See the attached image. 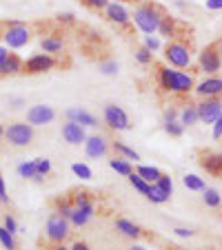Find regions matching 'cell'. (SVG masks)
I'll return each mask as SVG.
<instances>
[{
  "label": "cell",
  "instance_id": "1",
  "mask_svg": "<svg viewBox=\"0 0 222 250\" xmlns=\"http://www.w3.org/2000/svg\"><path fill=\"white\" fill-rule=\"evenodd\" d=\"M158 84H160L162 91L175 93V95H187L196 89V80L191 73L175 71L171 66H160L158 69Z\"/></svg>",
  "mask_w": 222,
  "mask_h": 250
},
{
  "label": "cell",
  "instance_id": "2",
  "mask_svg": "<svg viewBox=\"0 0 222 250\" xmlns=\"http://www.w3.org/2000/svg\"><path fill=\"white\" fill-rule=\"evenodd\" d=\"M131 18L142 33L151 36V33H156L158 27H160L162 18H165V11H162V7L156 5V2H145V5H138L136 9H133Z\"/></svg>",
  "mask_w": 222,
  "mask_h": 250
},
{
  "label": "cell",
  "instance_id": "3",
  "mask_svg": "<svg viewBox=\"0 0 222 250\" xmlns=\"http://www.w3.org/2000/svg\"><path fill=\"white\" fill-rule=\"evenodd\" d=\"M71 202H74V212H71V217H69V224H74V226H78V228L89 224L96 212V204H94V199L89 197V193L80 190V193H76L71 197Z\"/></svg>",
  "mask_w": 222,
  "mask_h": 250
},
{
  "label": "cell",
  "instance_id": "4",
  "mask_svg": "<svg viewBox=\"0 0 222 250\" xmlns=\"http://www.w3.org/2000/svg\"><path fill=\"white\" fill-rule=\"evenodd\" d=\"M165 60L173 69H187L191 64V49L182 40H171L165 47Z\"/></svg>",
  "mask_w": 222,
  "mask_h": 250
},
{
  "label": "cell",
  "instance_id": "5",
  "mask_svg": "<svg viewBox=\"0 0 222 250\" xmlns=\"http://www.w3.org/2000/svg\"><path fill=\"white\" fill-rule=\"evenodd\" d=\"M69 219L62 217L60 212H51L47 217V224H45V235L51 244H62V241L69 237Z\"/></svg>",
  "mask_w": 222,
  "mask_h": 250
},
{
  "label": "cell",
  "instance_id": "6",
  "mask_svg": "<svg viewBox=\"0 0 222 250\" xmlns=\"http://www.w3.org/2000/svg\"><path fill=\"white\" fill-rule=\"evenodd\" d=\"M5 137L11 146H16V148L29 146L33 140V126L29 122H11L5 128Z\"/></svg>",
  "mask_w": 222,
  "mask_h": 250
},
{
  "label": "cell",
  "instance_id": "7",
  "mask_svg": "<svg viewBox=\"0 0 222 250\" xmlns=\"http://www.w3.org/2000/svg\"><path fill=\"white\" fill-rule=\"evenodd\" d=\"M2 40H5L7 49H20L25 44H29L31 40V29L23 22H9L2 33Z\"/></svg>",
  "mask_w": 222,
  "mask_h": 250
},
{
  "label": "cell",
  "instance_id": "8",
  "mask_svg": "<svg viewBox=\"0 0 222 250\" xmlns=\"http://www.w3.org/2000/svg\"><path fill=\"white\" fill-rule=\"evenodd\" d=\"M198 64H200V71H202V73L216 76L222 66L220 44H209V47H204L202 53H200V58H198Z\"/></svg>",
  "mask_w": 222,
  "mask_h": 250
},
{
  "label": "cell",
  "instance_id": "9",
  "mask_svg": "<svg viewBox=\"0 0 222 250\" xmlns=\"http://www.w3.org/2000/svg\"><path fill=\"white\" fill-rule=\"evenodd\" d=\"M104 124L114 131H129L131 122H129V115L124 113V109L116 106V104H107L104 106Z\"/></svg>",
  "mask_w": 222,
  "mask_h": 250
},
{
  "label": "cell",
  "instance_id": "10",
  "mask_svg": "<svg viewBox=\"0 0 222 250\" xmlns=\"http://www.w3.org/2000/svg\"><path fill=\"white\" fill-rule=\"evenodd\" d=\"M196 106H198L200 122H204V124H213L222 115V100L220 98H202V102L196 104Z\"/></svg>",
  "mask_w": 222,
  "mask_h": 250
},
{
  "label": "cell",
  "instance_id": "11",
  "mask_svg": "<svg viewBox=\"0 0 222 250\" xmlns=\"http://www.w3.org/2000/svg\"><path fill=\"white\" fill-rule=\"evenodd\" d=\"M56 66V58L49 56V53H38V56H31L25 62L23 73L29 76H36V73H45V71H51Z\"/></svg>",
  "mask_w": 222,
  "mask_h": 250
},
{
  "label": "cell",
  "instance_id": "12",
  "mask_svg": "<svg viewBox=\"0 0 222 250\" xmlns=\"http://www.w3.org/2000/svg\"><path fill=\"white\" fill-rule=\"evenodd\" d=\"M109 148H111V142H109L104 135H87V140H85L87 157L100 160V157H104L109 153Z\"/></svg>",
  "mask_w": 222,
  "mask_h": 250
},
{
  "label": "cell",
  "instance_id": "13",
  "mask_svg": "<svg viewBox=\"0 0 222 250\" xmlns=\"http://www.w3.org/2000/svg\"><path fill=\"white\" fill-rule=\"evenodd\" d=\"M53 118H56V111L47 104H36L27 111V122L31 126H45V124L53 122Z\"/></svg>",
  "mask_w": 222,
  "mask_h": 250
},
{
  "label": "cell",
  "instance_id": "14",
  "mask_svg": "<svg viewBox=\"0 0 222 250\" xmlns=\"http://www.w3.org/2000/svg\"><path fill=\"white\" fill-rule=\"evenodd\" d=\"M60 133H62V140H65L67 144H71V146L85 144V140H87L85 126H82V124H78V122H71V120H67V122L62 124Z\"/></svg>",
  "mask_w": 222,
  "mask_h": 250
},
{
  "label": "cell",
  "instance_id": "15",
  "mask_svg": "<svg viewBox=\"0 0 222 250\" xmlns=\"http://www.w3.org/2000/svg\"><path fill=\"white\" fill-rule=\"evenodd\" d=\"M104 18H107L109 22H114L116 27H129V22H131V14H129L120 2H109V5L104 7Z\"/></svg>",
  "mask_w": 222,
  "mask_h": 250
},
{
  "label": "cell",
  "instance_id": "16",
  "mask_svg": "<svg viewBox=\"0 0 222 250\" xmlns=\"http://www.w3.org/2000/svg\"><path fill=\"white\" fill-rule=\"evenodd\" d=\"M194 91L200 95V98H220L222 95V78H218V76L207 78V80H202L200 84H196Z\"/></svg>",
  "mask_w": 222,
  "mask_h": 250
},
{
  "label": "cell",
  "instance_id": "17",
  "mask_svg": "<svg viewBox=\"0 0 222 250\" xmlns=\"http://www.w3.org/2000/svg\"><path fill=\"white\" fill-rule=\"evenodd\" d=\"M67 120H71V122H78V124H82V126H98V120H96V115H91L89 111H85L80 106V109H69L67 111Z\"/></svg>",
  "mask_w": 222,
  "mask_h": 250
},
{
  "label": "cell",
  "instance_id": "18",
  "mask_svg": "<svg viewBox=\"0 0 222 250\" xmlns=\"http://www.w3.org/2000/svg\"><path fill=\"white\" fill-rule=\"evenodd\" d=\"M202 168L211 175H222V153H204L200 160Z\"/></svg>",
  "mask_w": 222,
  "mask_h": 250
},
{
  "label": "cell",
  "instance_id": "19",
  "mask_svg": "<svg viewBox=\"0 0 222 250\" xmlns=\"http://www.w3.org/2000/svg\"><path fill=\"white\" fill-rule=\"evenodd\" d=\"M23 69H25V62L16 53H9V58L0 66V76H18V73H23Z\"/></svg>",
  "mask_w": 222,
  "mask_h": 250
},
{
  "label": "cell",
  "instance_id": "20",
  "mask_svg": "<svg viewBox=\"0 0 222 250\" xmlns=\"http://www.w3.org/2000/svg\"><path fill=\"white\" fill-rule=\"evenodd\" d=\"M116 230H120L124 237H129V239H138V237H142V228L138 226V224L124 219V217L116 219Z\"/></svg>",
  "mask_w": 222,
  "mask_h": 250
},
{
  "label": "cell",
  "instance_id": "21",
  "mask_svg": "<svg viewBox=\"0 0 222 250\" xmlns=\"http://www.w3.org/2000/svg\"><path fill=\"white\" fill-rule=\"evenodd\" d=\"M40 47H43L45 53L53 56V53H58V51H62V49H65V40L58 38V36H47V38L40 40Z\"/></svg>",
  "mask_w": 222,
  "mask_h": 250
},
{
  "label": "cell",
  "instance_id": "22",
  "mask_svg": "<svg viewBox=\"0 0 222 250\" xmlns=\"http://www.w3.org/2000/svg\"><path fill=\"white\" fill-rule=\"evenodd\" d=\"M180 122L184 126H194V124L200 122V115H198V106L196 104H187L182 111H180Z\"/></svg>",
  "mask_w": 222,
  "mask_h": 250
},
{
  "label": "cell",
  "instance_id": "23",
  "mask_svg": "<svg viewBox=\"0 0 222 250\" xmlns=\"http://www.w3.org/2000/svg\"><path fill=\"white\" fill-rule=\"evenodd\" d=\"M109 166H111L116 173L124 175V177H129V175L133 173V166L129 164V160H124V157H111V160H109Z\"/></svg>",
  "mask_w": 222,
  "mask_h": 250
},
{
  "label": "cell",
  "instance_id": "24",
  "mask_svg": "<svg viewBox=\"0 0 222 250\" xmlns=\"http://www.w3.org/2000/svg\"><path fill=\"white\" fill-rule=\"evenodd\" d=\"M18 175H20V177H25V180H36V182H40L38 170H36V162H33V160L18 164Z\"/></svg>",
  "mask_w": 222,
  "mask_h": 250
},
{
  "label": "cell",
  "instance_id": "25",
  "mask_svg": "<svg viewBox=\"0 0 222 250\" xmlns=\"http://www.w3.org/2000/svg\"><path fill=\"white\" fill-rule=\"evenodd\" d=\"M136 173L140 175L142 180H147V182H149V184H156V182L160 180V175H162L160 170L156 168V166H145V164H142V166H138V170H136Z\"/></svg>",
  "mask_w": 222,
  "mask_h": 250
},
{
  "label": "cell",
  "instance_id": "26",
  "mask_svg": "<svg viewBox=\"0 0 222 250\" xmlns=\"http://www.w3.org/2000/svg\"><path fill=\"white\" fill-rule=\"evenodd\" d=\"M175 27H178V22H175V18H171V16L165 14V18H162L160 27H158V31H160V36H165V38H173L175 36Z\"/></svg>",
  "mask_w": 222,
  "mask_h": 250
},
{
  "label": "cell",
  "instance_id": "27",
  "mask_svg": "<svg viewBox=\"0 0 222 250\" xmlns=\"http://www.w3.org/2000/svg\"><path fill=\"white\" fill-rule=\"evenodd\" d=\"M111 148H114L116 153H120V155H123L124 160H133V162L140 160V155H138V153L133 151L131 146H127L124 142H111Z\"/></svg>",
  "mask_w": 222,
  "mask_h": 250
},
{
  "label": "cell",
  "instance_id": "28",
  "mask_svg": "<svg viewBox=\"0 0 222 250\" xmlns=\"http://www.w3.org/2000/svg\"><path fill=\"white\" fill-rule=\"evenodd\" d=\"M182 182H184V186L189 190H196V193H202L207 186H204V180L202 177H198V175H194V173H189V175H184L182 177Z\"/></svg>",
  "mask_w": 222,
  "mask_h": 250
},
{
  "label": "cell",
  "instance_id": "29",
  "mask_svg": "<svg viewBox=\"0 0 222 250\" xmlns=\"http://www.w3.org/2000/svg\"><path fill=\"white\" fill-rule=\"evenodd\" d=\"M145 197L149 199V202H153V204H165L167 199H169V195H167L158 184H151L149 186V193H147Z\"/></svg>",
  "mask_w": 222,
  "mask_h": 250
},
{
  "label": "cell",
  "instance_id": "30",
  "mask_svg": "<svg viewBox=\"0 0 222 250\" xmlns=\"http://www.w3.org/2000/svg\"><path fill=\"white\" fill-rule=\"evenodd\" d=\"M127 180L131 182V186L138 190V193H142V195H147V193H149V186H151V184H149V182H147V180H142V177H140V175H138V173H131V175H129V177H127Z\"/></svg>",
  "mask_w": 222,
  "mask_h": 250
},
{
  "label": "cell",
  "instance_id": "31",
  "mask_svg": "<svg viewBox=\"0 0 222 250\" xmlns=\"http://www.w3.org/2000/svg\"><path fill=\"white\" fill-rule=\"evenodd\" d=\"M202 199H204V204H207L209 208H218L222 204V197L218 195V190H213V188H204L202 190Z\"/></svg>",
  "mask_w": 222,
  "mask_h": 250
},
{
  "label": "cell",
  "instance_id": "32",
  "mask_svg": "<svg viewBox=\"0 0 222 250\" xmlns=\"http://www.w3.org/2000/svg\"><path fill=\"white\" fill-rule=\"evenodd\" d=\"M165 131L171 137H180L184 133V124L180 120H169V122H165Z\"/></svg>",
  "mask_w": 222,
  "mask_h": 250
},
{
  "label": "cell",
  "instance_id": "33",
  "mask_svg": "<svg viewBox=\"0 0 222 250\" xmlns=\"http://www.w3.org/2000/svg\"><path fill=\"white\" fill-rule=\"evenodd\" d=\"M36 170H38V177L43 180V177H47L49 173H51V162L47 160V157H36Z\"/></svg>",
  "mask_w": 222,
  "mask_h": 250
},
{
  "label": "cell",
  "instance_id": "34",
  "mask_svg": "<svg viewBox=\"0 0 222 250\" xmlns=\"http://www.w3.org/2000/svg\"><path fill=\"white\" fill-rule=\"evenodd\" d=\"M0 244L5 246L7 250H16V239H14V232H9L5 226H0Z\"/></svg>",
  "mask_w": 222,
  "mask_h": 250
},
{
  "label": "cell",
  "instance_id": "35",
  "mask_svg": "<svg viewBox=\"0 0 222 250\" xmlns=\"http://www.w3.org/2000/svg\"><path fill=\"white\" fill-rule=\"evenodd\" d=\"M56 212H60L62 217L69 219L71 212H74V202H69V199H58L56 202Z\"/></svg>",
  "mask_w": 222,
  "mask_h": 250
},
{
  "label": "cell",
  "instance_id": "36",
  "mask_svg": "<svg viewBox=\"0 0 222 250\" xmlns=\"http://www.w3.org/2000/svg\"><path fill=\"white\" fill-rule=\"evenodd\" d=\"M71 170H74V175H78L80 180H91V168L87 164H80V162H76V164H71Z\"/></svg>",
  "mask_w": 222,
  "mask_h": 250
},
{
  "label": "cell",
  "instance_id": "37",
  "mask_svg": "<svg viewBox=\"0 0 222 250\" xmlns=\"http://www.w3.org/2000/svg\"><path fill=\"white\" fill-rule=\"evenodd\" d=\"M136 60L140 62L142 66H147V64H151V62H153V53L149 51L147 47H140V49L136 51Z\"/></svg>",
  "mask_w": 222,
  "mask_h": 250
},
{
  "label": "cell",
  "instance_id": "38",
  "mask_svg": "<svg viewBox=\"0 0 222 250\" xmlns=\"http://www.w3.org/2000/svg\"><path fill=\"white\" fill-rule=\"evenodd\" d=\"M100 71H102L104 76H116V73H118V62H114V60L102 62V64H100Z\"/></svg>",
  "mask_w": 222,
  "mask_h": 250
},
{
  "label": "cell",
  "instance_id": "39",
  "mask_svg": "<svg viewBox=\"0 0 222 250\" xmlns=\"http://www.w3.org/2000/svg\"><path fill=\"white\" fill-rule=\"evenodd\" d=\"M156 184L160 186V188L165 190L167 195H171V193H173V182H171V177H169V175H160V180H158Z\"/></svg>",
  "mask_w": 222,
  "mask_h": 250
},
{
  "label": "cell",
  "instance_id": "40",
  "mask_svg": "<svg viewBox=\"0 0 222 250\" xmlns=\"http://www.w3.org/2000/svg\"><path fill=\"white\" fill-rule=\"evenodd\" d=\"M85 7H89V9H96V11H100L102 9L104 11V7L109 5V0H80Z\"/></svg>",
  "mask_w": 222,
  "mask_h": 250
},
{
  "label": "cell",
  "instance_id": "41",
  "mask_svg": "<svg viewBox=\"0 0 222 250\" xmlns=\"http://www.w3.org/2000/svg\"><path fill=\"white\" fill-rule=\"evenodd\" d=\"M145 47L153 53V51L160 49V42H158V38H153V36H145Z\"/></svg>",
  "mask_w": 222,
  "mask_h": 250
},
{
  "label": "cell",
  "instance_id": "42",
  "mask_svg": "<svg viewBox=\"0 0 222 250\" xmlns=\"http://www.w3.org/2000/svg\"><path fill=\"white\" fill-rule=\"evenodd\" d=\"M213 137H216V140H220L222 137V115L213 122Z\"/></svg>",
  "mask_w": 222,
  "mask_h": 250
},
{
  "label": "cell",
  "instance_id": "43",
  "mask_svg": "<svg viewBox=\"0 0 222 250\" xmlns=\"http://www.w3.org/2000/svg\"><path fill=\"white\" fill-rule=\"evenodd\" d=\"M5 228H7L9 232H18V226H16V219L11 217V215H7V217H5Z\"/></svg>",
  "mask_w": 222,
  "mask_h": 250
},
{
  "label": "cell",
  "instance_id": "44",
  "mask_svg": "<svg viewBox=\"0 0 222 250\" xmlns=\"http://www.w3.org/2000/svg\"><path fill=\"white\" fill-rule=\"evenodd\" d=\"M204 5H207V9H211V11H220L222 9V0H207Z\"/></svg>",
  "mask_w": 222,
  "mask_h": 250
},
{
  "label": "cell",
  "instance_id": "45",
  "mask_svg": "<svg viewBox=\"0 0 222 250\" xmlns=\"http://www.w3.org/2000/svg\"><path fill=\"white\" fill-rule=\"evenodd\" d=\"M0 202L2 204L9 202V197H7V186H5V180H2V177H0Z\"/></svg>",
  "mask_w": 222,
  "mask_h": 250
},
{
  "label": "cell",
  "instance_id": "46",
  "mask_svg": "<svg viewBox=\"0 0 222 250\" xmlns=\"http://www.w3.org/2000/svg\"><path fill=\"white\" fill-rule=\"evenodd\" d=\"M173 232H175L178 237H191V235H194V230H189V228H182V226L173 228Z\"/></svg>",
  "mask_w": 222,
  "mask_h": 250
},
{
  "label": "cell",
  "instance_id": "47",
  "mask_svg": "<svg viewBox=\"0 0 222 250\" xmlns=\"http://www.w3.org/2000/svg\"><path fill=\"white\" fill-rule=\"evenodd\" d=\"M71 250H91L89 244H85V241H74L71 244Z\"/></svg>",
  "mask_w": 222,
  "mask_h": 250
},
{
  "label": "cell",
  "instance_id": "48",
  "mask_svg": "<svg viewBox=\"0 0 222 250\" xmlns=\"http://www.w3.org/2000/svg\"><path fill=\"white\" fill-rule=\"evenodd\" d=\"M169 120H178V111L175 109H167L165 111V122H169Z\"/></svg>",
  "mask_w": 222,
  "mask_h": 250
},
{
  "label": "cell",
  "instance_id": "49",
  "mask_svg": "<svg viewBox=\"0 0 222 250\" xmlns=\"http://www.w3.org/2000/svg\"><path fill=\"white\" fill-rule=\"evenodd\" d=\"M9 58V51H7V47H0V66H2V62Z\"/></svg>",
  "mask_w": 222,
  "mask_h": 250
},
{
  "label": "cell",
  "instance_id": "50",
  "mask_svg": "<svg viewBox=\"0 0 222 250\" xmlns=\"http://www.w3.org/2000/svg\"><path fill=\"white\" fill-rule=\"evenodd\" d=\"M58 20H60V22H74V16L71 14H60L58 16Z\"/></svg>",
  "mask_w": 222,
  "mask_h": 250
},
{
  "label": "cell",
  "instance_id": "51",
  "mask_svg": "<svg viewBox=\"0 0 222 250\" xmlns=\"http://www.w3.org/2000/svg\"><path fill=\"white\" fill-rule=\"evenodd\" d=\"M49 250H71V248H67L65 244H53V246H51V248H49Z\"/></svg>",
  "mask_w": 222,
  "mask_h": 250
},
{
  "label": "cell",
  "instance_id": "52",
  "mask_svg": "<svg viewBox=\"0 0 222 250\" xmlns=\"http://www.w3.org/2000/svg\"><path fill=\"white\" fill-rule=\"evenodd\" d=\"M129 250H147V248H145V246H138V244H133Z\"/></svg>",
  "mask_w": 222,
  "mask_h": 250
},
{
  "label": "cell",
  "instance_id": "53",
  "mask_svg": "<svg viewBox=\"0 0 222 250\" xmlns=\"http://www.w3.org/2000/svg\"><path fill=\"white\" fill-rule=\"evenodd\" d=\"M2 137H5V126L0 124V140H2Z\"/></svg>",
  "mask_w": 222,
  "mask_h": 250
},
{
  "label": "cell",
  "instance_id": "54",
  "mask_svg": "<svg viewBox=\"0 0 222 250\" xmlns=\"http://www.w3.org/2000/svg\"><path fill=\"white\" fill-rule=\"evenodd\" d=\"M220 56H222V42H220Z\"/></svg>",
  "mask_w": 222,
  "mask_h": 250
},
{
  "label": "cell",
  "instance_id": "55",
  "mask_svg": "<svg viewBox=\"0 0 222 250\" xmlns=\"http://www.w3.org/2000/svg\"><path fill=\"white\" fill-rule=\"evenodd\" d=\"M129 2H136V0H129Z\"/></svg>",
  "mask_w": 222,
  "mask_h": 250
}]
</instances>
